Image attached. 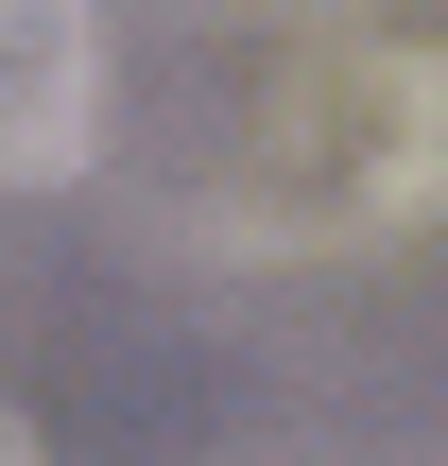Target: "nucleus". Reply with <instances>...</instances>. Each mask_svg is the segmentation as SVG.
<instances>
[{
  "label": "nucleus",
  "instance_id": "nucleus-1",
  "mask_svg": "<svg viewBox=\"0 0 448 466\" xmlns=\"http://www.w3.org/2000/svg\"><path fill=\"white\" fill-rule=\"evenodd\" d=\"M242 173H259V225H294V242H363V225L432 208L448 190V69L397 52V35L311 52V69L259 104Z\"/></svg>",
  "mask_w": 448,
  "mask_h": 466
},
{
  "label": "nucleus",
  "instance_id": "nucleus-2",
  "mask_svg": "<svg viewBox=\"0 0 448 466\" xmlns=\"http://www.w3.org/2000/svg\"><path fill=\"white\" fill-rule=\"evenodd\" d=\"M104 138V17L86 0H0V190L86 173Z\"/></svg>",
  "mask_w": 448,
  "mask_h": 466
},
{
  "label": "nucleus",
  "instance_id": "nucleus-3",
  "mask_svg": "<svg viewBox=\"0 0 448 466\" xmlns=\"http://www.w3.org/2000/svg\"><path fill=\"white\" fill-rule=\"evenodd\" d=\"M0 466H35V450H17V415H0Z\"/></svg>",
  "mask_w": 448,
  "mask_h": 466
}]
</instances>
